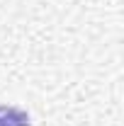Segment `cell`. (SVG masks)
<instances>
[{"instance_id": "6da1fadb", "label": "cell", "mask_w": 124, "mask_h": 126, "mask_svg": "<svg viewBox=\"0 0 124 126\" xmlns=\"http://www.w3.org/2000/svg\"><path fill=\"white\" fill-rule=\"evenodd\" d=\"M0 126H29V114L17 107H0Z\"/></svg>"}]
</instances>
